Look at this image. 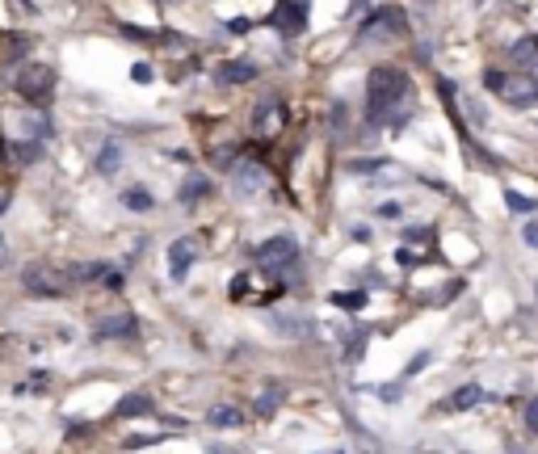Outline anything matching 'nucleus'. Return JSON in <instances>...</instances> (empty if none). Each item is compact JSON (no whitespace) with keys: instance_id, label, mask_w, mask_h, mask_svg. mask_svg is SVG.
I'll return each mask as SVG.
<instances>
[{"instance_id":"f257e3e1","label":"nucleus","mask_w":538,"mask_h":454,"mask_svg":"<svg viewBox=\"0 0 538 454\" xmlns=\"http://www.w3.org/2000/svg\"><path fill=\"white\" fill-rule=\"evenodd\" d=\"M408 97H412V80L400 68H374L370 80H366V118L374 127L400 122V118H408V110H404Z\"/></svg>"},{"instance_id":"f03ea898","label":"nucleus","mask_w":538,"mask_h":454,"mask_svg":"<svg viewBox=\"0 0 538 454\" xmlns=\"http://www.w3.org/2000/svg\"><path fill=\"white\" fill-rule=\"evenodd\" d=\"M404 34H408V17H404V9H396V4H383V9H374V13H370V17L358 26V46L400 43Z\"/></svg>"},{"instance_id":"7ed1b4c3","label":"nucleus","mask_w":538,"mask_h":454,"mask_svg":"<svg viewBox=\"0 0 538 454\" xmlns=\"http://www.w3.org/2000/svg\"><path fill=\"white\" fill-rule=\"evenodd\" d=\"M484 89H492L509 105H534L538 101V68L522 76H505V72H484Z\"/></svg>"},{"instance_id":"20e7f679","label":"nucleus","mask_w":538,"mask_h":454,"mask_svg":"<svg viewBox=\"0 0 538 454\" xmlns=\"http://www.w3.org/2000/svg\"><path fill=\"white\" fill-rule=\"evenodd\" d=\"M257 261L265 270H295L299 265V240L295 236H269L265 244H257Z\"/></svg>"},{"instance_id":"39448f33","label":"nucleus","mask_w":538,"mask_h":454,"mask_svg":"<svg viewBox=\"0 0 538 454\" xmlns=\"http://www.w3.org/2000/svg\"><path fill=\"white\" fill-rule=\"evenodd\" d=\"M55 89V72L46 68V63H34V68H21V76H17V93L26 97V101H38L43 105L46 97Z\"/></svg>"},{"instance_id":"423d86ee","label":"nucleus","mask_w":538,"mask_h":454,"mask_svg":"<svg viewBox=\"0 0 538 454\" xmlns=\"http://www.w3.org/2000/svg\"><path fill=\"white\" fill-rule=\"evenodd\" d=\"M26 290L38 299H59L72 290V273H55V270H26Z\"/></svg>"},{"instance_id":"0eeeda50","label":"nucleus","mask_w":538,"mask_h":454,"mask_svg":"<svg viewBox=\"0 0 538 454\" xmlns=\"http://www.w3.org/2000/svg\"><path fill=\"white\" fill-rule=\"evenodd\" d=\"M231 181H236V194H265L269 189V169L257 164V160H236Z\"/></svg>"},{"instance_id":"6e6552de","label":"nucleus","mask_w":538,"mask_h":454,"mask_svg":"<svg viewBox=\"0 0 538 454\" xmlns=\"http://www.w3.org/2000/svg\"><path fill=\"white\" fill-rule=\"evenodd\" d=\"M269 21L282 30V34H299L307 26V0H278V9L269 13Z\"/></svg>"},{"instance_id":"1a4fd4ad","label":"nucleus","mask_w":538,"mask_h":454,"mask_svg":"<svg viewBox=\"0 0 538 454\" xmlns=\"http://www.w3.org/2000/svg\"><path fill=\"white\" fill-rule=\"evenodd\" d=\"M139 332V324H134L131 312H114V316H101L93 324V337L97 341H114V337H134Z\"/></svg>"},{"instance_id":"9d476101","label":"nucleus","mask_w":538,"mask_h":454,"mask_svg":"<svg viewBox=\"0 0 538 454\" xmlns=\"http://www.w3.org/2000/svg\"><path fill=\"white\" fill-rule=\"evenodd\" d=\"M484 400H488V391L480 383H463L458 391H450L446 400L438 404V412H467V408H475V404H484Z\"/></svg>"},{"instance_id":"9b49d317","label":"nucleus","mask_w":538,"mask_h":454,"mask_svg":"<svg viewBox=\"0 0 538 454\" xmlns=\"http://www.w3.org/2000/svg\"><path fill=\"white\" fill-rule=\"evenodd\" d=\"M189 265H194V240H177V244H169V273H173V282H185Z\"/></svg>"},{"instance_id":"f8f14e48","label":"nucleus","mask_w":538,"mask_h":454,"mask_svg":"<svg viewBox=\"0 0 538 454\" xmlns=\"http://www.w3.org/2000/svg\"><path fill=\"white\" fill-rule=\"evenodd\" d=\"M278 127H282L278 105H273V101H261V105H257V114H253V131H257V135H273Z\"/></svg>"},{"instance_id":"ddd939ff","label":"nucleus","mask_w":538,"mask_h":454,"mask_svg":"<svg viewBox=\"0 0 538 454\" xmlns=\"http://www.w3.org/2000/svg\"><path fill=\"white\" fill-rule=\"evenodd\" d=\"M118 164H122V143H101V156H97V173L101 177H114L118 173Z\"/></svg>"},{"instance_id":"4468645a","label":"nucleus","mask_w":538,"mask_h":454,"mask_svg":"<svg viewBox=\"0 0 538 454\" xmlns=\"http://www.w3.org/2000/svg\"><path fill=\"white\" fill-rule=\"evenodd\" d=\"M257 76V68L248 63V59H236V63H223L219 68V80L223 85H244V80H253Z\"/></svg>"},{"instance_id":"2eb2a0df","label":"nucleus","mask_w":538,"mask_h":454,"mask_svg":"<svg viewBox=\"0 0 538 454\" xmlns=\"http://www.w3.org/2000/svg\"><path fill=\"white\" fill-rule=\"evenodd\" d=\"M26 55H30V38H21V34L0 38V63H17V59H26Z\"/></svg>"},{"instance_id":"dca6fc26","label":"nucleus","mask_w":538,"mask_h":454,"mask_svg":"<svg viewBox=\"0 0 538 454\" xmlns=\"http://www.w3.org/2000/svg\"><path fill=\"white\" fill-rule=\"evenodd\" d=\"M152 412V400L143 396V391H134V396H122L118 400V416H147Z\"/></svg>"},{"instance_id":"f3484780","label":"nucleus","mask_w":538,"mask_h":454,"mask_svg":"<svg viewBox=\"0 0 538 454\" xmlns=\"http://www.w3.org/2000/svg\"><path fill=\"white\" fill-rule=\"evenodd\" d=\"M206 421H211L215 429H236V425L244 421V412H236V408H227V404H219L215 412H206Z\"/></svg>"},{"instance_id":"a211bd4d","label":"nucleus","mask_w":538,"mask_h":454,"mask_svg":"<svg viewBox=\"0 0 538 454\" xmlns=\"http://www.w3.org/2000/svg\"><path fill=\"white\" fill-rule=\"evenodd\" d=\"M505 206H509L513 215H534L538 211L534 198H526V194H517V189H505Z\"/></svg>"},{"instance_id":"6ab92c4d","label":"nucleus","mask_w":538,"mask_h":454,"mask_svg":"<svg viewBox=\"0 0 538 454\" xmlns=\"http://www.w3.org/2000/svg\"><path fill=\"white\" fill-rule=\"evenodd\" d=\"M122 206L134 211V215H143V211H152L156 202H152V194H147V189H127V194H122Z\"/></svg>"},{"instance_id":"aec40b11","label":"nucleus","mask_w":538,"mask_h":454,"mask_svg":"<svg viewBox=\"0 0 538 454\" xmlns=\"http://www.w3.org/2000/svg\"><path fill=\"white\" fill-rule=\"evenodd\" d=\"M211 194V181L206 177H189V181L181 185V202H198V198H206Z\"/></svg>"},{"instance_id":"412c9836","label":"nucleus","mask_w":538,"mask_h":454,"mask_svg":"<svg viewBox=\"0 0 538 454\" xmlns=\"http://www.w3.org/2000/svg\"><path fill=\"white\" fill-rule=\"evenodd\" d=\"M278 404H282V387H269V391H261V396H257L253 412H257V416H269V412L278 408Z\"/></svg>"},{"instance_id":"4be33fe9","label":"nucleus","mask_w":538,"mask_h":454,"mask_svg":"<svg viewBox=\"0 0 538 454\" xmlns=\"http://www.w3.org/2000/svg\"><path fill=\"white\" fill-rule=\"evenodd\" d=\"M43 156V143L38 139H21L17 143V160H38Z\"/></svg>"},{"instance_id":"5701e85b","label":"nucleus","mask_w":538,"mask_h":454,"mask_svg":"<svg viewBox=\"0 0 538 454\" xmlns=\"http://www.w3.org/2000/svg\"><path fill=\"white\" fill-rule=\"evenodd\" d=\"M538 55V38H522V43L513 46V59H522V63H530Z\"/></svg>"},{"instance_id":"b1692460","label":"nucleus","mask_w":538,"mask_h":454,"mask_svg":"<svg viewBox=\"0 0 538 454\" xmlns=\"http://www.w3.org/2000/svg\"><path fill=\"white\" fill-rule=\"evenodd\" d=\"M332 303H337V307H362L366 295H332Z\"/></svg>"},{"instance_id":"393cba45","label":"nucleus","mask_w":538,"mask_h":454,"mask_svg":"<svg viewBox=\"0 0 538 454\" xmlns=\"http://www.w3.org/2000/svg\"><path fill=\"white\" fill-rule=\"evenodd\" d=\"M131 76H134V80H139V85H152V80H156L147 63H134V68H131Z\"/></svg>"},{"instance_id":"a878e982","label":"nucleus","mask_w":538,"mask_h":454,"mask_svg":"<svg viewBox=\"0 0 538 454\" xmlns=\"http://www.w3.org/2000/svg\"><path fill=\"white\" fill-rule=\"evenodd\" d=\"M526 429H530V433H538V400H530V404H526Z\"/></svg>"},{"instance_id":"bb28decb","label":"nucleus","mask_w":538,"mask_h":454,"mask_svg":"<svg viewBox=\"0 0 538 454\" xmlns=\"http://www.w3.org/2000/svg\"><path fill=\"white\" fill-rule=\"evenodd\" d=\"M379 215H383V219H400L404 206H400V202H383V206H379Z\"/></svg>"},{"instance_id":"cd10ccee","label":"nucleus","mask_w":538,"mask_h":454,"mask_svg":"<svg viewBox=\"0 0 538 454\" xmlns=\"http://www.w3.org/2000/svg\"><path fill=\"white\" fill-rule=\"evenodd\" d=\"M354 173H374V169H383V160H358V164H349Z\"/></svg>"},{"instance_id":"c85d7f7f","label":"nucleus","mask_w":538,"mask_h":454,"mask_svg":"<svg viewBox=\"0 0 538 454\" xmlns=\"http://www.w3.org/2000/svg\"><path fill=\"white\" fill-rule=\"evenodd\" d=\"M526 244H530V248H538V223H526Z\"/></svg>"},{"instance_id":"c756f323","label":"nucleus","mask_w":538,"mask_h":454,"mask_svg":"<svg viewBox=\"0 0 538 454\" xmlns=\"http://www.w3.org/2000/svg\"><path fill=\"white\" fill-rule=\"evenodd\" d=\"M429 362V354H416V358H412V362H408V374H412V370H421V366Z\"/></svg>"},{"instance_id":"7c9ffc66","label":"nucleus","mask_w":538,"mask_h":454,"mask_svg":"<svg viewBox=\"0 0 538 454\" xmlns=\"http://www.w3.org/2000/svg\"><path fill=\"white\" fill-rule=\"evenodd\" d=\"M362 4H366V0H349V13H362Z\"/></svg>"},{"instance_id":"2f4dec72","label":"nucleus","mask_w":538,"mask_h":454,"mask_svg":"<svg viewBox=\"0 0 538 454\" xmlns=\"http://www.w3.org/2000/svg\"><path fill=\"white\" fill-rule=\"evenodd\" d=\"M332 454H345V450H332Z\"/></svg>"},{"instance_id":"473e14b6","label":"nucleus","mask_w":538,"mask_h":454,"mask_svg":"<svg viewBox=\"0 0 538 454\" xmlns=\"http://www.w3.org/2000/svg\"><path fill=\"white\" fill-rule=\"evenodd\" d=\"M509 454H517V450H509Z\"/></svg>"}]
</instances>
